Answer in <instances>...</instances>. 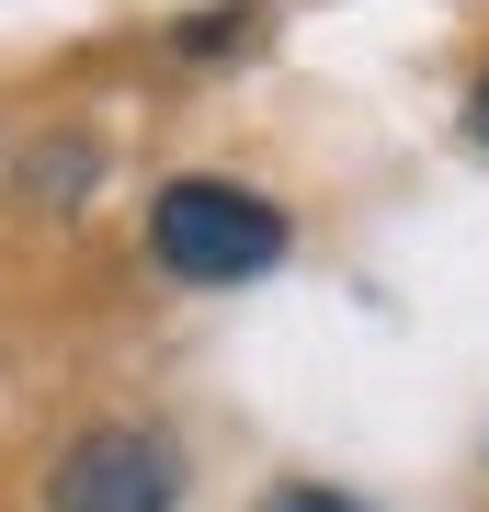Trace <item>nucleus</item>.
I'll return each instance as SVG.
<instances>
[{"label":"nucleus","mask_w":489,"mask_h":512,"mask_svg":"<svg viewBox=\"0 0 489 512\" xmlns=\"http://www.w3.org/2000/svg\"><path fill=\"white\" fill-rule=\"evenodd\" d=\"M148 251H160L182 285H262L273 262H285V217H273L262 194L217 183V171H182V183H160V205H148Z\"/></svg>","instance_id":"nucleus-1"},{"label":"nucleus","mask_w":489,"mask_h":512,"mask_svg":"<svg viewBox=\"0 0 489 512\" xmlns=\"http://www.w3.org/2000/svg\"><path fill=\"white\" fill-rule=\"evenodd\" d=\"M46 512H182V444L148 421H91L46 467Z\"/></svg>","instance_id":"nucleus-2"},{"label":"nucleus","mask_w":489,"mask_h":512,"mask_svg":"<svg viewBox=\"0 0 489 512\" xmlns=\"http://www.w3.org/2000/svg\"><path fill=\"white\" fill-rule=\"evenodd\" d=\"M262 512H364V501H353V490H330V478H285Z\"/></svg>","instance_id":"nucleus-3"},{"label":"nucleus","mask_w":489,"mask_h":512,"mask_svg":"<svg viewBox=\"0 0 489 512\" xmlns=\"http://www.w3.org/2000/svg\"><path fill=\"white\" fill-rule=\"evenodd\" d=\"M467 137L489 148V80H478V92H467Z\"/></svg>","instance_id":"nucleus-4"}]
</instances>
